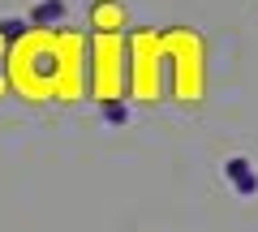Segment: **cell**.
<instances>
[{
	"label": "cell",
	"mask_w": 258,
	"mask_h": 232,
	"mask_svg": "<svg viewBox=\"0 0 258 232\" xmlns=\"http://www.w3.org/2000/svg\"><path fill=\"white\" fill-rule=\"evenodd\" d=\"M224 177L232 181V189H237V194H258V172L254 168L245 164V159H228V164H224Z\"/></svg>",
	"instance_id": "cell-1"
},
{
	"label": "cell",
	"mask_w": 258,
	"mask_h": 232,
	"mask_svg": "<svg viewBox=\"0 0 258 232\" xmlns=\"http://www.w3.org/2000/svg\"><path fill=\"white\" fill-rule=\"evenodd\" d=\"M64 18V0H39L35 9H30V22L35 26H56Z\"/></svg>",
	"instance_id": "cell-2"
},
{
	"label": "cell",
	"mask_w": 258,
	"mask_h": 232,
	"mask_svg": "<svg viewBox=\"0 0 258 232\" xmlns=\"http://www.w3.org/2000/svg\"><path fill=\"white\" fill-rule=\"evenodd\" d=\"M103 121H108V125H125L129 121V108H125V103H108V108H103Z\"/></svg>",
	"instance_id": "cell-3"
},
{
	"label": "cell",
	"mask_w": 258,
	"mask_h": 232,
	"mask_svg": "<svg viewBox=\"0 0 258 232\" xmlns=\"http://www.w3.org/2000/svg\"><path fill=\"white\" fill-rule=\"evenodd\" d=\"M0 35H5V39L13 43V39H22V35H26V22H0Z\"/></svg>",
	"instance_id": "cell-4"
}]
</instances>
